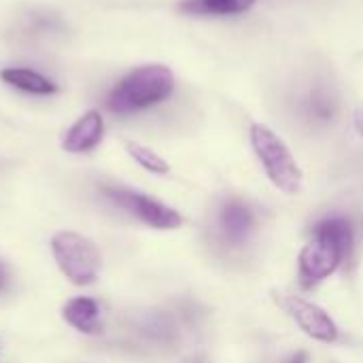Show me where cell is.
<instances>
[{
  "label": "cell",
  "instance_id": "obj_1",
  "mask_svg": "<svg viewBox=\"0 0 363 363\" xmlns=\"http://www.w3.org/2000/svg\"><path fill=\"white\" fill-rule=\"evenodd\" d=\"M355 245L353 225L347 217H325L311 230V240L300 251L298 281L302 289H313L330 279L347 259Z\"/></svg>",
  "mask_w": 363,
  "mask_h": 363
},
{
  "label": "cell",
  "instance_id": "obj_2",
  "mask_svg": "<svg viewBox=\"0 0 363 363\" xmlns=\"http://www.w3.org/2000/svg\"><path fill=\"white\" fill-rule=\"evenodd\" d=\"M174 91V74L164 64H147L125 74L106 96V108L130 115L164 102Z\"/></svg>",
  "mask_w": 363,
  "mask_h": 363
},
{
  "label": "cell",
  "instance_id": "obj_3",
  "mask_svg": "<svg viewBox=\"0 0 363 363\" xmlns=\"http://www.w3.org/2000/svg\"><path fill=\"white\" fill-rule=\"evenodd\" d=\"M251 145L253 151L257 155V160L262 162L268 179L285 194L296 196L302 191L304 185V177L302 170L296 162V157L291 155L289 147L283 143V138L279 134H274L268 125L262 123H253L251 125Z\"/></svg>",
  "mask_w": 363,
  "mask_h": 363
},
{
  "label": "cell",
  "instance_id": "obj_4",
  "mask_svg": "<svg viewBox=\"0 0 363 363\" xmlns=\"http://www.w3.org/2000/svg\"><path fill=\"white\" fill-rule=\"evenodd\" d=\"M51 253L57 268L72 285L87 287L96 283L102 257L89 238L77 232H57L51 238Z\"/></svg>",
  "mask_w": 363,
  "mask_h": 363
},
{
  "label": "cell",
  "instance_id": "obj_5",
  "mask_svg": "<svg viewBox=\"0 0 363 363\" xmlns=\"http://www.w3.org/2000/svg\"><path fill=\"white\" fill-rule=\"evenodd\" d=\"M274 302L287 313V317H291L296 321V325L311 336L313 340L325 342V345H334L340 338V330L336 325V321L315 302L296 296V294H285V291H274L272 294Z\"/></svg>",
  "mask_w": 363,
  "mask_h": 363
},
{
  "label": "cell",
  "instance_id": "obj_6",
  "mask_svg": "<svg viewBox=\"0 0 363 363\" xmlns=\"http://www.w3.org/2000/svg\"><path fill=\"white\" fill-rule=\"evenodd\" d=\"M102 191L108 200H113L117 206H121L123 211H128L130 215H134L138 221H143L149 228L177 230L183 225V217L174 208L140 191H134L128 187H104Z\"/></svg>",
  "mask_w": 363,
  "mask_h": 363
},
{
  "label": "cell",
  "instance_id": "obj_7",
  "mask_svg": "<svg viewBox=\"0 0 363 363\" xmlns=\"http://www.w3.org/2000/svg\"><path fill=\"white\" fill-rule=\"evenodd\" d=\"M255 223L257 219L253 208L238 198L225 200L217 215L219 236L230 247H242L245 242H249V238L255 232Z\"/></svg>",
  "mask_w": 363,
  "mask_h": 363
},
{
  "label": "cell",
  "instance_id": "obj_8",
  "mask_svg": "<svg viewBox=\"0 0 363 363\" xmlns=\"http://www.w3.org/2000/svg\"><path fill=\"white\" fill-rule=\"evenodd\" d=\"M104 138V119L100 111L83 113L66 132L62 140V149L68 153H89L94 151Z\"/></svg>",
  "mask_w": 363,
  "mask_h": 363
},
{
  "label": "cell",
  "instance_id": "obj_9",
  "mask_svg": "<svg viewBox=\"0 0 363 363\" xmlns=\"http://www.w3.org/2000/svg\"><path fill=\"white\" fill-rule=\"evenodd\" d=\"M300 113L308 123L328 125L338 115V96L332 87L315 83L300 98Z\"/></svg>",
  "mask_w": 363,
  "mask_h": 363
},
{
  "label": "cell",
  "instance_id": "obj_10",
  "mask_svg": "<svg viewBox=\"0 0 363 363\" xmlns=\"http://www.w3.org/2000/svg\"><path fill=\"white\" fill-rule=\"evenodd\" d=\"M62 317L68 325H72L81 334H98L102 330L100 323V306L91 298H72L64 304Z\"/></svg>",
  "mask_w": 363,
  "mask_h": 363
},
{
  "label": "cell",
  "instance_id": "obj_11",
  "mask_svg": "<svg viewBox=\"0 0 363 363\" xmlns=\"http://www.w3.org/2000/svg\"><path fill=\"white\" fill-rule=\"evenodd\" d=\"M257 0H183L179 9L198 17H228L247 13Z\"/></svg>",
  "mask_w": 363,
  "mask_h": 363
},
{
  "label": "cell",
  "instance_id": "obj_12",
  "mask_svg": "<svg viewBox=\"0 0 363 363\" xmlns=\"http://www.w3.org/2000/svg\"><path fill=\"white\" fill-rule=\"evenodd\" d=\"M0 79H2L4 83H9V85L21 89V91H26V94L51 96V94L57 91V85H55L51 79H47V77H43L40 72L30 70V68H15V66L4 68V70L0 72Z\"/></svg>",
  "mask_w": 363,
  "mask_h": 363
},
{
  "label": "cell",
  "instance_id": "obj_13",
  "mask_svg": "<svg viewBox=\"0 0 363 363\" xmlns=\"http://www.w3.org/2000/svg\"><path fill=\"white\" fill-rule=\"evenodd\" d=\"M125 151L130 153V157L138 164V166H143L145 170H149V172H153V174H168L170 172V166H168V162L162 157V155H157L155 151H151L149 147H145V145H140V143H125Z\"/></svg>",
  "mask_w": 363,
  "mask_h": 363
},
{
  "label": "cell",
  "instance_id": "obj_14",
  "mask_svg": "<svg viewBox=\"0 0 363 363\" xmlns=\"http://www.w3.org/2000/svg\"><path fill=\"white\" fill-rule=\"evenodd\" d=\"M285 363H308V355L306 353H296V355H291Z\"/></svg>",
  "mask_w": 363,
  "mask_h": 363
},
{
  "label": "cell",
  "instance_id": "obj_15",
  "mask_svg": "<svg viewBox=\"0 0 363 363\" xmlns=\"http://www.w3.org/2000/svg\"><path fill=\"white\" fill-rule=\"evenodd\" d=\"M355 128H357V132L363 136V106L357 108V113H355Z\"/></svg>",
  "mask_w": 363,
  "mask_h": 363
},
{
  "label": "cell",
  "instance_id": "obj_16",
  "mask_svg": "<svg viewBox=\"0 0 363 363\" xmlns=\"http://www.w3.org/2000/svg\"><path fill=\"white\" fill-rule=\"evenodd\" d=\"M4 281H6V274H4V268H2V264H0V287L4 285Z\"/></svg>",
  "mask_w": 363,
  "mask_h": 363
}]
</instances>
